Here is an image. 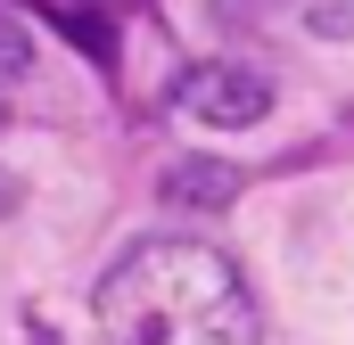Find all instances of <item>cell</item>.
Instances as JSON below:
<instances>
[{
	"instance_id": "6da1fadb",
	"label": "cell",
	"mask_w": 354,
	"mask_h": 345,
	"mask_svg": "<svg viewBox=\"0 0 354 345\" xmlns=\"http://www.w3.org/2000/svg\"><path fill=\"white\" fill-rule=\"evenodd\" d=\"M107 345H256V296L206 239H149L99 279Z\"/></svg>"
},
{
	"instance_id": "7a4b0ae2",
	"label": "cell",
	"mask_w": 354,
	"mask_h": 345,
	"mask_svg": "<svg viewBox=\"0 0 354 345\" xmlns=\"http://www.w3.org/2000/svg\"><path fill=\"white\" fill-rule=\"evenodd\" d=\"M181 107H189L198 124H214V132H239V124H256L272 107V83L256 66H198V75L181 83Z\"/></svg>"
},
{
	"instance_id": "3957f363",
	"label": "cell",
	"mask_w": 354,
	"mask_h": 345,
	"mask_svg": "<svg viewBox=\"0 0 354 345\" xmlns=\"http://www.w3.org/2000/svg\"><path fill=\"white\" fill-rule=\"evenodd\" d=\"M231 189H239L231 165H174V181H165V197H181V206H223Z\"/></svg>"
},
{
	"instance_id": "277c9868",
	"label": "cell",
	"mask_w": 354,
	"mask_h": 345,
	"mask_svg": "<svg viewBox=\"0 0 354 345\" xmlns=\"http://www.w3.org/2000/svg\"><path fill=\"white\" fill-rule=\"evenodd\" d=\"M305 25H313L322 41H346V33H354V0H313V17H305Z\"/></svg>"
}]
</instances>
